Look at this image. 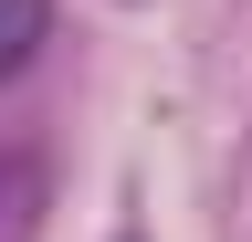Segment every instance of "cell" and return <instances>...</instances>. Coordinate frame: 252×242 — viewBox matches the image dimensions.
I'll return each instance as SVG.
<instances>
[{
    "instance_id": "3",
    "label": "cell",
    "mask_w": 252,
    "mask_h": 242,
    "mask_svg": "<svg viewBox=\"0 0 252 242\" xmlns=\"http://www.w3.org/2000/svg\"><path fill=\"white\" fill-rule=\"evenodd\" d=\"M116 242H147V232H137V221H126V232H116Z\"/></svg>"
},
{
    "instance_id": "2",
    "label": "cell",
    "mask_w": 252,
    "mask_h": 242,
    "mask_svg": "<svg viewBox=\"0 0 252 242\" xmlns=\"http://www.w3.org/2000/svg\"><path fill=\"white\" fill-rule=\"evenodd\" d=\"M42 232V158L32 147H0V242Z\"/></svg>"
},
{
    "instance_id": "1",
    "label": "cell",
    "mask_w": 252,
    "mask_h": 242,
    "mask_svg": "<svg viewBox=\"0 0 252 242\" xmlns=\"http://www.w3.org/2000/svg\"><path fill=\"white\" fill-rule=\"evenodd\" d=\"M42 42H53V0H0V95L42 64Z\"/></svg>"
}]
</instances>
